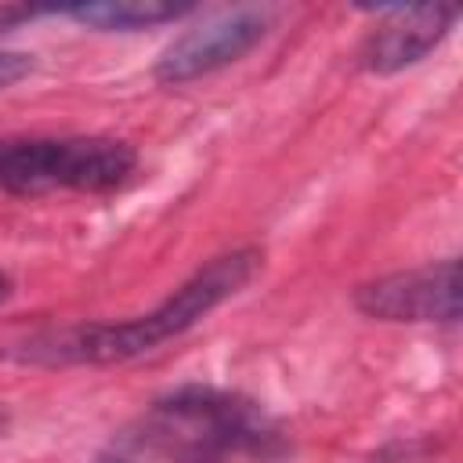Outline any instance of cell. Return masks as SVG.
<instances>
[{
	"instance_id": "cell-6",
	"label": "cell",
	"mask_w": 463,
	"mask_h": 463,
	"mask_svg": "<svg viewBox=\"0 0 463 463\" xmlns=\"http://www.w3.org/2000/svg\"><path fill=\"white\" fill-rule=\"evenodd\" d=\"M459 7H387L373 33L362 40L358 61L376 76H394L409 65H420L452 29Z\"/></svg>"
},
{
	"instance_id": "cell-4",
	"label": "cell",
	"mask_w": 463,
	"mask_h": 463,
	"mask_svg": "<svg viewBox=\"0 0 463 463\" xmlns=\"http://www.w3.org/2000/svg\"><path fill=\"white\" fill-rule=\"evenodd\" d=\"M351 304L373 322L456 326L459 322V260L441 257L416 268L376 275L354 286Z\"/></svg>"
},
{
	"instance_id": "cell-10",
	"label": "cell",
	"mask_w": 463,
	"mask_h": 463,
	"mask_svg": "<svg viewBox=\"0 0 463 463\" xmlns=\"http://www.w3.org/2000/svg\"><path fill=\"white\" fill-rule=\"evenodd\" d=\"M11 289H14V286H11V275H7V271H0V304L11 297Z\"/></svg>"
},
{
	"instance_id": "cell-8",
	"label": "cell",
	"mask_w": 463,
	"mask_h": 463,
	"mask_svg": "<svg viewBox=\"0 0 463 463\" xmlns=\"http://www.w3.org/2000/svg\"><path fill=\"white\" fill-rule=\"evenodd\" d=\"M434 459H438L434 438H409V441H391L358 463H434Z\"/></svg>"
},
{
	"instance_id": "cell-3",
	"label": "cell",
	"mask_w": 463,
	"mask_h": 463,
	"mask_svg": "<svg viewBox=\"0 0 463 463\" xmlns=\"http://www.w3.org/2000/svg\"><path fill=\"white\" fill-rule=\"evenodd\" d=\"M137 170V152L105 134L0 137V192L7 195H109Z\"/></svg>"
},
{
	"instance_id": "cell-5",
	"label": "cell",
	"mask_w": 463,
	"mask_h": 463,
	"mask_svg": "<svg viewBox=\"0 0 463 463\" xmlns=\"http://www.w3.org/2000/svg\"><path fill=\"white\" fill-rule=\"evenodd\" d=\"M268 29H271V14L260 7H242L206 18L163 47V54L152 65V80L163 87H184L217 69H228L242 61L268 36Z\"/></svg>"
},
{
	"instance_id": "cell-9",
	"label": "cell",
	"mask_w": 463,
	"mask_h": 463,
	"mask_svg": "<svg viewBox=\"0 0 463 463\" xmlns=\"http://www.w3.org/2000/svg\"><path fill=\"white\" fill-rule=\"evenodd\" d=\"M33 54H25V51H0V90H7V87H14L18 80H25L29 72H33Z\"/></svg>"
},
{
	"instance_id": "cell-11",
	"label": "cell",
	"mask_w": 463,
	"mask_h": 463,
	"mask_svg": "<svg viewBox=\"0 0 463 463\" xmlns=\"http://www.w3.org/2000/svg\"><path fill=\"white\" fill-rule=\"evenodd\" d=\"M4 423H7V416H4V412H0V434H4Z\"/></svg>"
},
{
	"instance_id": "cell-2",
	"label": "cell",
	"mask_w": 463,
	"mask_h": 463,
	"mask_svg": "<svg viewBox=\"0 0 463 463\" xmlns=\"http://www.w3.org/2000/svg\"><path fill=\"white\" fill-rule=\"evenodd\" d=\"M289 438L250 394L184 383L148 402L90 463H282Z\"/></svg>"
},
{
	"instance_id": "cell-7",
	"label": "cell",
	"mask_w": 463,
	"mask_h": 463,
	"mask_svg": "<svg viewBox=\"0 0 463 463\" xmlns=\"http://www.w3.org/2000/svg\"><path fill=\"white\" fill-rule=\"evenodd\" d=\"M192 7L181 4H159V0H98V4H76L61 7L65 18L98 29V33H137V29H156L166 22L184 18Z\"/></svg>"
},
{
	"instance_id": "cell-1",
	"label": "cell",
	"mask_w": 463,
	"mask_h": 463,
	"mask_svg": "<svg viewBox=\"0 0 463 463\" xmlns=\"http://www.w3.org/2000/svg\"><path fill=\"white\" fill-rule=\"evenodd\" d=\"M264 264L257 246H235L195 268L156 307L119 322H65L43 326L0 347V358L33 369H80V365H123L159 351L163 344L195 329L210 311L242 293Z\"/></svg>"
}]
</instances>
